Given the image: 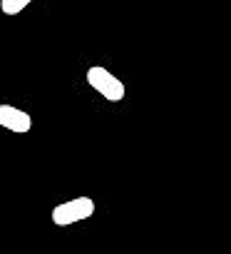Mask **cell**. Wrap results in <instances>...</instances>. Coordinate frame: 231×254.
Masks as SVG:
<instances>
[{"label": "cell", "instance_id": "1", "mask_svg": "<svg viewBox=\"0 0 231 254\" xmlns=\"http://www.w3.org/2000/svg\"><path fill=\"white\" fill-rule=\"evenodd\" d=\"M87 82H90L92 90H97L104 100H112V102H120V100H125V95H127L125 82L117 80L109 70H104V67H99V65H94V67L87 70Z\"/></svg>", "mask_w": 231, "mask_h": 254}, {"label": "cell", "instance_id": "2", "mask_svg": "<svg viewBox=\"0 0 231 254\" xmlns=\"http://www.w3.org/2000/svg\"><path fill=\"white\" fill-rule=\"evenodd\" d=\"M92 212H94V202L90 197H77V199L57 204L52 209V222L57 227H70L75 222H82V219L92 217Z\"/></svg>", "mask_w": 231, "mask_h": 254}, {"label": "cell", "instance_id": "3", "mask_svg": "<svg viewBox=\"0 0 231 254\" xmlns=\"http://www.w3.org/2000/svg\"><path fill=\"white\" fill-rule=\"evenodd\" d=\"M0 127L15 132V135H25L30 132L33 127V117L20 110V107H13V105H0Z\"/></svg>", "mask_w": 231, "mask_h": 254}, {"label": "cell", "instance_id": "4", "mask_svg": "<svg viewBox=\"0 0 231 254\" xmlns=\"http://www.w3.org/2000/svg\"><path fill=\"white\" fill-rule=\"evenodd\" d=\"M30 3H33V0H0V10H3L5 15H18V13H23Z\"/></svg>", "mask_w": 231, "mask_h": 254}]
</instances>
